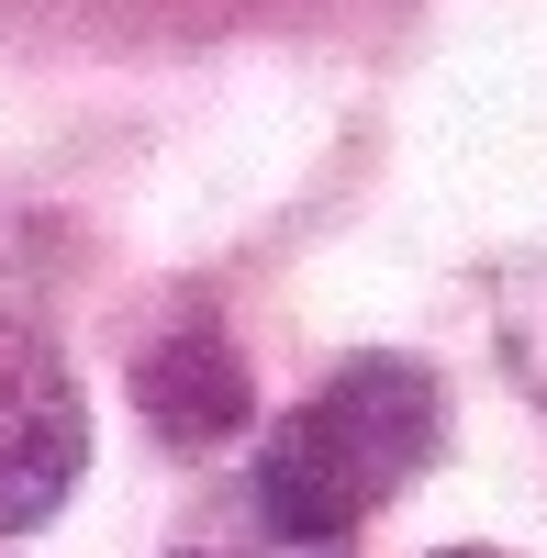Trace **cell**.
I'll list each match as a JSON object with an SVG mask.
<instances>
[{"label": "cell", "mask_w": 547, "mask_h": 558, "mask_svg": "<svg viewBox=\"0 0 547 558\" xmlns=\"http://www.w3.org/2000/svg\"><path fill=\"white\" fill-rule=\"evenodd\" d=\"M436 447H447L436 380L414 357L369 347V357L325 368V380L268 425V447H257V525L302 536V547H336V536L369 525L402 481H425Z\"/></svg>", "instance_id": "obj_1"}, {"label": "cell", "mask_w": 547, "mask_h": 558, "mask_svg": "<svg viewBox=\"0 0 547 558\" xmlns=\"http://www.w3.org/2000/svg\"><path fill=\"white\" fill-rule=\"evenodd\" d=\"M78 470H89V402H78V380L45 368V357L0 368V536L45 525L78 492Z\"/></svg>", "instance_id": "obj_2"}, {"label": "cell", "mask_w": 547, "mask_h": 558, "mask_svg": "<svg viewBox=\"0 0 547 558\" xmlns=\"http://www.w3.org/2000/svg\"><path fill=\"white\" fill-rule=\"evenodd\" d=\"M134 402H146V425L168 447H212V436H235L246 425V357L212 336V324H179L168 347H146V368H134Z\"/></svg>", "instance_id": "obj_3"}, {"label": "cell", "mask_w": 547, "mask_h": 558, "mask_svg": "<svg viewBox=\"0 0 547 558\" xmlns=\"http://www.w3.org/2000/svg\"><path fill=\"white\" fill-rule=\"evenodd\" d=\"M503 357H514V380L547 402V268H525L503 291Z\"/></svg>", "instance_id": "obj_4"}, {"label": "cell", "mask_w": 547, "mask_h": 558, "mask_svg": "<svg viewBox=\"0 0 547 558\" xmlns=\"http://www.w3.org/2000/svg\"><path fill=\"white\" fill-rule=\"evenodd\" d=\"M447 558H491V547H447Z\"/></svg>", "instance_id": "obj_5"}]
</instances>
